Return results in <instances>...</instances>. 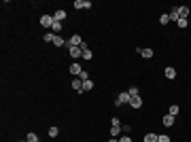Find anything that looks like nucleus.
<instances>
[{"mask_svg": "<svg viewBox=\"0 0 191 142\" xmlns=\"http://www.w3.org/2000/svg\"><path fill=\"white\" fill-rule=\"evenodd\" d=\"M83 43H85V40H83V38H81L79 34H72L70 38L66 40V47H81Z\"/></svg>", "mask_w": 191, "mask_h": 142, "instance_id": "1", "label": "nucleus"}, {"mask_svg": "<svg viewBox=\"0 0 191 142\" xmlns=\"http://www.w3.org/2000/svg\"><path fill=\"white\" fill-rule=\"evenodd\" d=\"M130 94H128V91H123V94H119L117 95V100H115V104H117V106H123V104H130Z\"/></svg>", "mask_w": 191, "mask_h": 142, "instance_id": "2", "label": "nucleus"}, {"mask_svg": "<svg viewBox=\"0 0 191 142\" xmlns=\"http://www.w3.org/2000/svg\"><path fill=\"white\" fill-rule=\"evenodd\" d=\"M53 21H55L53 15H43V17H40V25H43V28H53Z\"/></svg>", "mask_w": 191, "mask_h": 142, "instance_id": "3", "label": "nucleus"}, {"mask_svg": "<svg viewBox=\"0 0 191 142\" xmlns=\"http://www.w3.org/2000/svg\"><path fill=\"white\" fill-rule=\"evenodd\" d=\"M72 7H74V9H91V2H89V0H74Z\"/></svg>", "mask_w": 191, "mask_h": 142, "instance_id": "4", "label": "nucleus"}, {"mask_svg": "<svg viewBox=\"0 0 191 142\" xmlns=\"http://www.w3.org/2000/svg\"><path fill=\"white\" fill-rule=\"evenodd\" d=\"M72 89H74L77 94H83V81H81L79 76H74V79H72Z\"/></svg>", "mask_w": 191, "mask_h": 142, "instance_id": "5", "label": "nucleus"}, {"mask_svg": "<svg viewBox=\"0 0 191 142\" xmlns=\"http://www.w3.org/2000/svg\"><path fill=\"white\" fill-rule=\"evenodd\" d=\"M81 72H83V68H81V64L72 62V64H70V74H72V76H81Z\"/></svg>", "mask_w": 191, "mask_h": 142, "instance_id": "6", "label": "nucleus"}, {"mask_svg": "<svg viewBox=\"0 0 191 142\" xmlns=\"http://www.w3.org/2000/svg\"><path fill=\"white\" fill-rule=\"evenodd\" d=\"M68 51H70V57H83V49L81 47H68Z\"/></svg>", "mask_w": 191, "mask_h": 142, "instance_id": "7", "label": "nucleus"}, {"mask_svg": "<svg viewBox=\"0 0 191 142\" xmlns=\"http://www.w3.org/2000/svg\"><path fill=\"white\" fill-rule=\"evenodd\" d=\"M161 123H164V127H174V117H172V115H166V117L161 119Z\"/></svg>", "mask_w": 191, "mask_h": 142, "instance_id": "8", "label": "nucleus"}, {"mask_svg": "<svg viewBox=\"0 0 191 142\" xmlns=\"http://www.w3.org/2000/svg\"><path fill=\"white\" fill-rule=\"evenodd\" d=\"M138 53H140L144 59H151V57H153V49H140V47H138Z\"/></svg>", "mask_w": 191, "mask_h": 142, "instance_id": "9", "label": "nucleus"}, {"mask_svg": "<svg viewBox=\"0 0 191 142\" xmlns=\"http://www.w3.org/2000/svg\"><path fill=\"white\" fill-rule=\"evenodd\" d=\"M130 106L132 108H142V98L138 95V98H132L130 100Z\"/></svg>", "mask_w": 191, "mask_h": 142, "instance_id": "10", "label": "nucleus"}, {"mask_svg": "<svg viewBox=\"0 0 191 142\" xmlns=\"http://www.w3.org/2000/svg\"><path fill=\"white\" fill-rule=\"evenodd\" d=\"M168 15H170V21H174V24H176V21L180 19V15H179V7H176V9H172V11L168 13Z\"/></svg>", "mask_w": 191, "mask_h": 142, "instance_id": "11", "label": "nucleus"}, {"mask_svg": "<svg viewBox=\"0 0 191 142\" xmlns=\"http://www.w3.org/2000/svg\"><path fill=\"white\" fill-rule=\"evenodd\" d=\"M53 19H55V21L66 19V11H64V9H58V11H55V15H53Z\"/></svg>", "mask_w": 191, "mask_h": 142, "instance_id": "12", "label": "nucleus"}, {"mask_svg": "<svg viewBox=\"0 0 191 142\" xmlns=\"http://www.w3.org/2000/svg\"><path fill=\"white\" fill-rule=\"evenodd\" d=\"M179 15L183 19H187L189 17V7H179Z\"/></svg>", "mask_w": 191, "mask_h": 142, "instance_id": "13", "label": "nucleus"}, {"mask_svg": "<svg viewBox=\"0 0 191 142\" xmlns=\"http://www.w3.org/2000/svg\"><path fill=\"white\" fill-rule=\"evenodd\" d=\"M121 134V125H110V136L115 138V136H119Z\"/></svg>", "mask_w": 191, "mask_h": 142, "instance_id": "14", "label": "nucleus"}, {"mask_svg": "<svg viewBox=\"0 0 191 142\" xmlns=\"http://www.w3.org/2000/svg\"><path fill=\"white\" fill-rule=\"evenodd\" d=\"M128 94H130V98H138V95H140V89H138V87H130Z\"/></svg>", "mask_w": 191, "mask_h": 142, "instance_id": "15", "label": "nucleus"}, {"mask_svg": "<svg viewBox=\"0 0 191 142\" xmlns=\"http://www.w3.org/2000/svg\"><path fill=\"white\" fill-rule=\"evenodd\" d=\"M55 36H58V34H53V32H47V34L43 36V40H45V43H53V40H55Z\"/></svg>", "mask_w": 191, "mask_h": 142, "instance_id": "16", "label": "nucleus"}, {"mask_svg": "<svg viewBox=\"0 0 191 142\" xmlns=\"http://www.w3.org/2000/svg\"><path fill=\"white\" fill-rule=\"evenodd\" d=\"M179 110H180V108L176 106V104H172V106L168 108V115H172V117H176V115H179Z\"/></svg>", "mask_w": 191, "mask_h": 142, "instance_id": "17", "label": "nucleus"}, {"mask_svg": "<svg viewBox=\"0 0 191 142\" xmlns=\"http://www.w3.org/2000/svg\"><path fill=\"white\" fill-rule=\"evenodd\" d=\"M53 45H55V47H64V45H66V40L58 34V36H55V40H53Z\"/></svg>", "mask_w": 191, "mask_h": 142, "instance_id": "18", "label": "nucleus"}, {"mask_svg": "<svg viewBox=\"0 0 191 142\" xmlns=\"http://www.w3.org/2000/svg\"><path fill=\"white\" fill-rule=\"evenodd\" d=\"M26 140H28V142H38V134H34V131H30V134L26 136Z\"/></svg>", "mask_w": 191, "mask_h": 142, "instance_id": "19", "label": "nucleus"}, {"mask_svg": "<svg viewBox=\"0 0 191 142\" xmlns=\"http://www.w3.org/2000/svg\"><path fill=\"white\" fill-rule=\"evenodd\" d=\"M164 74H166V79H174V76H176V70H174V68H166Z\"/></svg>", "mask_w": 191, "mask_h": 142, "instance_id": "20", "label": "nucleus"}, {"mask_svg": "<svg viewBox=\"0 0 191 142\" xmlns=\"http://www.w3.org/2000/svg\"><path fill=\"white\" fill-rule=\"evenodd\" d=\"M60 30H62V24H60V21H53V28H51V32H53V34H60Z\"/></svg>", "mask_w": 191, "mask_h": 142, "instance_id": "21", "label": "nucleus"}, {"mask_svg": "<svg viewBox=\"0 0 191 142\" xmlns=\"http://www.w3.org/2000/svg\"><path fill=\"white\" fill-rule=\"evenodd\" d=\"M89 89H94V83L87 79V81H83V91H89Z\"/></svg>", "mask_w": 191, "mask_h": 142, "instance_id": "22", "label": "nucleus"}, {"mask_svg": "<svg viewBox=\"0 0 191 142\" xmlns=\"http://www.w3.org/2000/svg\"><path fill=\"white\" fill-rule=\"evenodd\" d=\"M144 142H157V134H147V136H144Z\"/></svg>", "mask_w": 191, "mask_h": 142, "instance_id": "23", "label": "nucleus"}, {"mask_svg": "<svg viewBox=\"0 0 191 142\" xmlns=\"http://www.w3.org/2000/svg\"><path fill=\"white\" fill-rule=\"evenodd\" d=\"M58 134H60V130H58L55 125H53V127H49V136H51V138H58Z\"/></svg>", "mask_w": 191, "mask_h": 142, "instance_id": "24", "label": "nucleus"}, {"mask_svg": "<svg viewBox=\"0 0 191 142\" xmlns=\"http://www.w3.org/2000/svg\"><path fill=\"white\" fill-rule=\"evenodd\" d=\"M176 25H179V28H187V25H189V19H183V17H180L179 21H176Z\"/></svg>", "mask_w": 191, "mask_h": 142, "instance_id": "25", "label": "nucleus"}, {"mask_svg": "<svg viewBox=\"0 0 191 142\" xmlns=\"http://www.w3.org/2000/svg\"><path fill=\"white\" fill-rule=\"evenodd\" d=\"M159 24H161V25L170 24V15H161V17H159Z\"/></svg>", "mask_w": 191, "mask_h": 142, "instance_id": "26", "label": "nucleus"}, {"mask_svg": "<svg viewBox=\"0 0 191 142\" xmlns=\"http://www.w3.org/2000/svg\"><path fill=\"white\" fill-rule=\"evenodd\" d=\"M157 142H170V136L161 134V136H157Z\"/></svg>", "mask_w": 191, "mask_h": 142, "instance_id": "27", "label": "nucleus"}, {"mask_svg": "<svg viewBox=\"0 0 191 142\" xmlns=\"http://www.w3.org/2000/svg\"><path fill=\"white\" fill-rule=\"evenodd\" d=\"M119 142H134V140H132L130 136H128V134H125V136H121V138H119Z\"/></svg>", "mask_w": 191, "mask_h": 142, "instance_id": "28", "label": "nucleus"}, {"mask_svg": "<svg viewBox=\"0 0 191 142\" xmlns=\"http://www.w3.org/2000/svg\"><path fill=\"white\" fill-rule=\"evenodd\" d=\"M121 130H123V134H130V131H132V125H123Z\"/></svg>", "mask_w": 191, "mask_h": 142, "instance_id": "29", "label": "nucleus"}, {"mask_svg": "<svg viewBox=\"0 0 191 142\" xmlns=\"http://www.w3.org/2000/svg\"><path fill=\"white\" fill-rule=\"evenodd\" d=\"M110 123H113V125H121V121H119L117 117H113V119H110Z\"/></svg>", "mask_w": 191, "mask_h": 142, "instance_id": "30", "label": "nucleus"}, {"mask_svg": "<svg viewBox=\"0 0 191 142\" xmlns=\"http://www.w3.org/2000/svg\"><path fill=\"white\" fill-rule=\"evenodd\" d=\"M79 79H81V81H87V79H89V76H87V72L83 70V72H81V76H79Z\"/></svg>", "mask_w": 191, "mask_h": 142, "instance_id": "31", "label": "nucleus"}, {"mask_svg": "<svg viewBox=\"0 0 191 142\" xmlns=\"http://www.w3.org/2000/svg\"><path fill=\"white\" fill-rule=\"evenodd\" d=\"M108 142H119V140H117V138H110V140H108Z\"/></svg>", "mask_w": 191, "mask_h": 142, "instance_id": "32", "label": "nucleus"}, {"mask_svg": "<svg viewBox=\"0 0 191 142\" xmlns=\"http://www.w3.org/2000/svg\"><path fill=\"white\" fill-rule=\"evenodd\" d=\"M19 142H28V140H19Z\"/></svg>", "mask_w": 191, "mask_h": 142, "instance_id": "33", "label": "nucleus"}]
</instances>
